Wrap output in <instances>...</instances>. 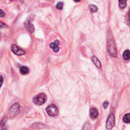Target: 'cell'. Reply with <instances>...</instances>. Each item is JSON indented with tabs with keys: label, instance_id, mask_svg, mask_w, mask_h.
Instances as JSON below:
<instances>
[{
	"label": "cell",
	"instance_id": "cell-8",
	"mask_svg": "<svg viewBox=\"0 0 130 130\" xmlns=\"http://www.w3.org/2000/svg\"><path fill=\"white\" fill-rule=\"evenodd\" d=\"M60 44V42L58 40H56L54 43H51L50 44V47L51 48L55 53H57L59 50L60 48L58 47V45Z\"/></svg>",
	"mask_w": 130,
	"mask_h": 130
},
{
	"label": "cell",
	"instance_id": "cell-19",
	"mask_svg": "<svg viewBox=\"0 0 130 130\" xmlns=\"http://www.w3.org/2000/svg\"><path fill=\"white\" fill-rule=\"evenodd\" d=\"M0 15H1V17H4V16H5L4 12H3V11L2 10H0Z\"/></svg>",
	"mask_w": 130,
	"mask_h": 130
},
{
	"label": "cell",
	"instance_id": "cell-9",
	"mask_svg": "<svg viewBox=\"0 0 130 130\" xmlns=\"http://www.w3.org/2000/svg\"><path fill=\"white\" fill-rule=\"evenodd\" d=\"M99 112L95 108H93L90 110V116L93 119H96L98 116Z\"/></svg>",
	"mask_w": 130,
	"mask_h": 130
},
{
	"label": "cell",
	"instance_id": "cell-12",
	"mask_svg": "<svg viewBox=\"0 0 130 130\" xmlns=\"http://www.w3.org/2000/svg\"><path fill=\"white\" fill-rule=\"evenodd\" d=\"M123 57L126 61H128L130 59V51L129 50H126L124 51L123 53Z\"/></svg>",
	"mask_w": 130,
	"mask_h": 130
},
{
	"label": "cell",
	"instance_id": "cell-7",
	"mask_svg": "<svg viewBox=\"0 0 130 130\" xmlns=\"http://www.w3.org/2000/svg\"><path fill=\"white\" fill-rule=\"evenodd\" d=\"M24 25L25 28L27 29L28 32H31V33H32V32H34L35 30L34 26L30 21L28 20L25 21L24 23Z\"/></svg>",
	"mask_w": 130,
	"mask_h": 130
},
{
	"label": "cell",
	"instance_id": "cell-10",
	"mask_svg": "<svg viewBox=\"0 0 130 130\" xmlns=\"http://www.w3.org/2000/svg\"><path fill=\"white\" fill-rule=\"evenodd\" d=\"M92 61L94 64L96 65V66L98 68H99V69H100L101 67V62L99 60L98 58L96 56H93L92 58Z\"/></svg>",
	"mask_w": 130,
	"mask_h": 130
},
{
	"label": "cell",
	"instance_id": "cell-5",
	"mask_svg": "<svg viewBox=\"0 0 130 130\" xmlns=\"http://www.w3.org/2000/svg\"><path fill=\"white\" fill-rule=\"evenodd\" d=\"M11 50L15 54L17 55V56H22L25 53V52L22 50V49L19 48L17 45L15 44H13L11 46Z\"/></svg>",
	"mask_w": 130,
	"mask_h": 130
},
{
	"label": "cell",
	"instance_id": "cell-3",
	"mask_svg": "<svg viewBox=\"0 0 130 130\" xmlns=\"http://www.w3.org/2000/svg\"><path fill=\"white\" fill-rule=\"evenodd\" d=\"M46 111L48 114L52 117L56 116L58 113V109L54 104H51L48 106L46 109Z\"/></svg>",
	"mask_w": 130,
	"mask_h": 130
},
{
	"label": "cell",
	"instance_id": "cell-16",
	"mask_svg": "<svg viewBox=\"0 0 130 130\" xmlns=\"http://www.w3.org/2000/svg\"><path fill=\"white\" fill-rule=\"evenodd\" d=\"M56 8L59 10L62 9L63 8V3L62 2H58L56 5Z\"/></svg>",
	"mask_w": 130,
	"mask_h": 130
},
{
	"label": "cell",
	"instance_id": "cell-4",
	"mask_svg": "<svg viewBox=\"0 0 130 130\" xmlns=\"http://www.w3.org/2000/svg\"><path fill=\"white\" fill-rule=\"evenodd\" d=\"M115 125V116L113 114H110L106 121V128L111 130Z\"/></svg>",
	"mask_w": 130,
	"mask_h": 130
},
{
	"label": "cell",
	"instance_id": "cell-20",
	"mask_svg": "<svg viewBox=\"0 0 130 130\" xmlns=\"http://www.w3.org/2000/svg\"><path fill=\"white\" fill-rule=\"evenodd\" d=\"M1 85H2V83H3V78L2 76H1Z\"/></svg>",
	"mask_w": 130,
	"mask_h": 130
},
{
	"label": "cell",
	"instance_id": "cell-18",
	"mask_svg": "<svg viewBox=\"0 0 130 130\" xmlns=\"http://www.w3.org/2000/svg\"><path fill=\"white\" fill-rule=\"evenodd\" d=\"M108 102L107 101H105L104 102L103 104V106L104 109L107 108V106H108Z\"/></svg>",
	"mask_w": 130,
	"mask_h": 130
},
{
	"label": "cell",
	"instance_id": "cell-13",
	"mask_svg": "<svg viewBox=\"0 0 130 130\" xmlns=\"http://www.w3.org/2000/svg\"><path fill=\"white\" fill-rule=\"evenodd\" d=\"M123 121L126 123L130 122V113H127L124 115L123 118Z\"/></svg>",
	"mask_w": 130,
	"mask_h": 130
},
{
	"label": "cell",
	"instance_id": "cell-2",
	"mask_svg": "<svg viewBox=\"0 0 130 130\" xmlns=\"http://www.w3.org/2000/svg\"><path fill=\"white\" fill-rule=\"evenodd\" d=\"M47 100V96L44 93H40L36 96L33 99V102L36 105L40 106L44 104Z\"/></svg>",
	"mask_w": 130,
	"mask_h": 130
},
{
	"label": "cell",
	"instance_id": "cell-1",
	"mask_svg": "<svg viewBox=\"0 0 130 130\" xmlns=\"http://www.w3.org/2000/svg\"><path fill=\"white\" fill-rule=\"evenodd\" d=\"M108 50L110 56L114 57H117L118 51L114 40L113 39H110L108 41Z\"/></svg>",
	"mask_w": 130,
	"mask_h": 130
},
{
	"label": "cell",
	"instance_id": "cell-17",
	"mask_svg": "<svg viewBox=\"0 0 130 130\" xmlns=\"http://www.w3.org/2000/svg\"><path fill=\"white\" fill-rule=\"evenodd\" d=\"M90 130L89 124L87 122L84 125L82 130Z\"/></svg>",
	"mask_w": 130,
	"mask_h": 130
},
{
	"label": "cell",
	"instance_id": "cell-6",
	"mask_svg": "<svg viewBox=\"0 0 130 130\" xmlns=\"http://www.w3.org/2000/svg\"><path fill=\"white\" fill-rule=\"evenodd\" d=\"M19 108H20V106H19V105L18 103L15 104L10 109V114L12 116L17 115L19 111Z\"/></svg>",
	"mask_w": 130,
	"mask_h": 130
},
{
	"label": "cell",
	"instance_id": "cell-15",
	"mask_svg": "<svg viewBox=\"0 0 130 130\" xmlns=\"http://www.w3.org/2000/svg\"><path fill=\"white\" fill-rule=\"evenodd\" d=\"M126 6V1H119V6L122 9H124Z\"/></svg>",
	"mask_w": 130,
	"mask_h": 130
},
{
	"label": "cell",
	"instance_id": "cell-14",
	"mask_svg": "<svg viewBox=\"0 0 130 130\" xmlns=\"http://www.w3.org/2000/svg\"><path fill=\"white\" fill-rule=\"evenodd\" d=\"M89 9L92 13H95L98 11V8L96 6L94 5H89Z\"/></svg>",
	"mask_w": 130,
	"mask_h": 130
},
{
	"label": "cell",
	"instance_id": "cell-21",
	"mask_svg": "<svg viewBox=\"0 0 130 130\" xmlns=\"http://www.w3.org/2000/svg\"><path fill=\"white\" fill-rule=\"evenodd\" d=\"M129 20L130 21V11H129Z\"/></svg>",
	"mask_w": 130,
	"mask_h": 130
},
{
	"label": "cell",
	"instance_id": "cell-11",
	"mask_svg": "<svg viewBox=\"0 0 130 130\" xmlns=\"http://www.w3.org/2000/svg\"><path fill=\"white\" fill-rule=\"evenodd\" d=\"M19 71H20V73L22 74V75H26L28 73L29 70L28 67L25 66H22L20 68Z\"/></svg>",
	"mask_w": 130,
	"mask_h": 130
}]
</instances>
